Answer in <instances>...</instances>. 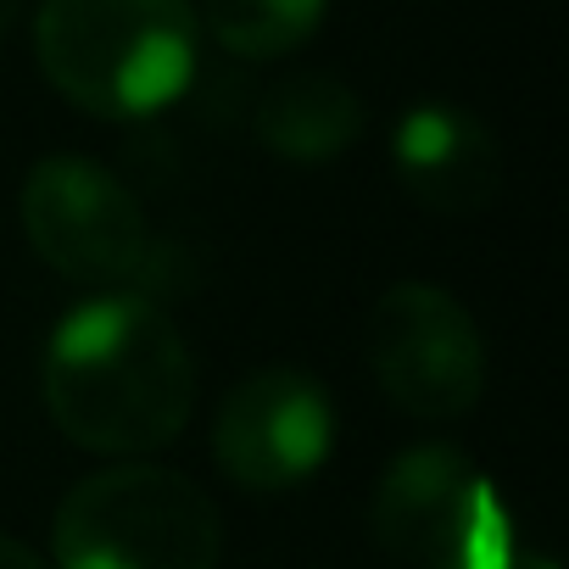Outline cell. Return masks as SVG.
<instances>
[{
    "label": "cell",
    "instance_id": "cell-10",
    "mask_svg": "<svg viewBox=\"0 0 569 569\" xmlns=\"http://www.w3.org/2000/svg\"><path fill=\"white\" fill-rule=\"evenodd\" d=\"M330 0H201L196 23L234 57L246 62H273L291 57L319 34Z\"/></svg>",
    "mask_w": 569,
    "mask_h": 569
},
{
    "label": "cell",
    "instance_id": "cell-5",
    "mask_svg": "<svg viewBox=\"0 0 569 569\" xmlns=\"http://www.w3.org/2000/svg\"><path fill=\"white\" fill-rule=\"evenodd\" d=\"M369 369L408 419H463L486 391V341L469 308L441 284L402 279L369 308Z\"/></svg>",
    "mask_w": 569,
    "mask_h": 569
},
{
    "label": "cell",
    "instance_id": "cell-3",
    "mask_svg": "<svg viewBox=\"0 0 569 569\" xmlns=\"http://www.w3.org/2000/svg\"><path fill=\"white\" fill-rule=\"evenodd\" d=\"M51 552L57 569H218L223 525L190 475L118 463L62 497Z\"/></svg>",
    "mask_w": 569,
    "mask_h": 569
},
{
    "label": "cell",
    "instance_id": "cell-8",
    "mask_svg": "<svg viewBox=\"0 0 569 569\" xmlns=\"http://www.w3.org/2000/svg\"><path fill=\"white\" fill-rule=\"evenodd\" d=\"M391 168L402 190L436 218H475L502 190V151L491 129L447 101L408 107L391 134Z\"/></svg>",
    "mask_w": 569,
    "mask_h": 569
},
{
    "label": "cell",
    "instance_id": "cell-13",
    "mask_svg": "<svg viewBox=\"0 0 569 569\" xmlns=\"http://www.w3.org/2000/svg\"><path fill=\"white\" fill-rule=\"evenodd\" d=\"M23 7H29V0H0V40H7V29L23 18Z\"/></svg>",
    "mask_w": 569,
    "mask_h": 569
},
{
    "label": "cell",
    "instance_id": "cell-4",
    "mask_svg": "<svg viewBox=\"0 0 569 569\" xmlns=\"http://www.w3.org/2000/svg\"><path fill=\"white\" fill-rule=\"evenodd\" d=\"M375 541L408 569H491L513 536L491 480L458 447H408L375 491Z\"/></svg>",
    "mask_w": 569,
    "mask_h": 569
},
{
    "label": "cell",
    "instance_id": "cell-2",
    "mask_svg": "<svg viewBox=\"0 0 569 569\" xmlns=\"http://www.w3.org/2000/svg\"><path fill=\"white\" fill-rule=\"evenodd\" d=\"M34 57L79 112L134 123L190 90L201 23L190 0H40Z\"/></svg>",
    "mask_w": 569,
    "mask_h": 569
},
{
    "label": "cell",
    "instance_id": "cell-11",
    "mask_svg": "<svg viewBox=\"0 0 569 569\" xmlns=\"http://www.w3.org/2000/svg\"><path fill=\"white\" fill-rule=\"evenodd\" d=\"M0 569H46L34 558V547H23L18 536H0Z\"/></svg>",
    "mask_w": 569,
    "mask_h": 569
},
{
    "label": "cell",
    "instance_id": "cell-12",
    "mask_svg": "<svg viewBox=\"0 0 569 569\" xmlns=\"http://www.w3.org/2000/svg\"><path fill=\"white\" fill-rule=\"evenodd\" d=\"M491 569H552V563H547V558H536V552H519V547H508V552H502Z\"/></svg>",
    "mask_w": 569,
    "mask_h": 569
},
{
    "label": "cell",
    "instance_id": "cell-9",
    "mask_svg": "<svg viewBox=\"0 0 569 569\" xmlns=\"http://www.w3.org/2000/svg\"><path fill=\"white\" fill-rule=\"evenodd\" d=\"M251 129L284 162H336L363 134V101L330 73H291L262 90Z\"/></svg>",
    "mask_w": 569,
    "mask_h": 569
},
{
    "label": "cell",
    "instance_id": "cell-1",
    "mask_svg": "<svg viewBox=\"0 0 569 569\" xmlns=\"http://www.w3.org/2000/svg\"><path fill=\"white\" fill-rule=\"evenodd\" d=\"M46 408L57 430L107 458H146L196 413V358L179 325L140 291L73 308L46 347Z\"/></svg>",
    "mask_w": 569,
    "mask_h": 569
},
{
    "label": "cell",
    "instance_id": "cell-7",
    "mask_svg": "<svg viewBox=\"0 0 569 569\" xmlns=\"http://www.w3.org/2000/svg\"><path fill=\"white\" fill-rule=\"evenodd\" d=\"M336 402L302 369H257L212 413V458L246 491H291L325 469Z\"/></svg>",
    "mask_w": 569,
    "mask_h": 569
},
{
    "label": "cell",
    "instance_id": "cell-6",
    "mask_svg": "<svg viewBox=\"0 0 569 569\" xmlns=\"http://www.w3.org/2000/svg\"><path fill=\"white\" fill-rule=\"evenodd\" d=\"M29 246L79 284H134L151 273L157 240L134 190L96 157H46L23 179Z\"/></svg>",
    "mask_w": 569,
    "mask_h": 569
}]
</instances>
